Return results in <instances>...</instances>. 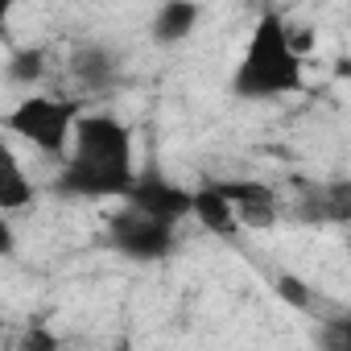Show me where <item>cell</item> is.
Returning <instances> with one entry per match:
<instances>
[{"instance_id": "obj_5", "label": "cell", "mask_w": 351, "mask_h": 351, "mask_svg": "<svg viewBox=\"0 0 351 351\" xmlns=\"http://www.w3.org/2000/svg\"><path fill=\"white\" fill-rule=\"evenodd\" d=\"M124 199H128L132 211H141L149 219H161V223H178L182 215H191V191L161 178V173H141Z\"/></svg>"}, {"instance_id": "obj_1", "label": "cell", "mask_w": 351, "mask_h": 351, "mask_svg": "<svg viewBox=\"0 0 351 351\" xmlns=\"http://www.w3.org/2000/svg\"><path fill=\"white\" fill-rule=\"evenodd\" d=\"M132 182V132L116 116H79L71 132V157L54 186L71 199H124Z\"/></svg>"}, {"instance_id": "obj_12", "label": "cell", "mask_w": 351, "mask_h": 351, "mask_svg": "<svg viewBox=\"0 0 351 351\" xmlns=\"http://www.w3.org/2000/svg\"><path fill=\"white\" fill-rule=\"evenodd\" d=\"M318 347L322 351H351V322L347 318H330L318 330Z\"/></svg>"}, {"instance_id": "obj_6", "label": "cell", "mask_w": 351, "mask_h": 351, "mask_svg": "<svg viewBox=\"0 0 351 351\" xmlns=\"http://www.w3.org/2000/svg\"><path fill=\"white\" fill-rule=\"evenodd\" d=\"M211 186L232 207V215H236L240 228H273V219H277V195H273V186L248 182V178H240V182H211Z\"/></svg>"}, {"instance_id": "obj_11", "label": "cell", "mask_w": 351, "mask_h": 351, "mask_svg": "<svg viewBox=\"0 0 351 351\" xmlns=\"http://www.w3.org/2000/svg\"><path fill=\"white\" fill-rule=\"evenodd\" d=\"M46 75V54L42 50H17L9 58V79L13 83H38Z\"/></svg>"}, {"instance_id": "obj_9", "label": "cell", "mask_w": 351, "mask_h": 351, "mask_svg": "<svg viewBox=\"0 0 351 351\" xmlns=\"http://www.w3.org/2000/svg\"><path fill=\"white\" fill-rule=\"evenodd\" d=\"M191 215L207 228V232H215V236H236V215H232V207L219 199V191L215 186H203V191H191Z\"/></svg>"}, {"instance_id": "obj_7", "label": "cell", "mask_w": 351, "mask_h": 351, "mask_svg": "<svg viewBox=\"0 0 351 351\" xmlns=\"http://www.w3.org/2000/svg\"><path fill=\"white\" fill-rule=\"evenodd\" d=\"M71 71H75V79H79L87 91H104V87H112V83L120 79V62H116V54L104 50V46H95V42L75 50Z\"/></svg>"}, {"instance_id": "obj_4", "label": "cell", "mask_w": 351, "mask_h": 351, "mask_svg": "<svg viewBox=\"0 0 351 351\" xmlns=\"http://www.w3.org/2000/svg\"><path fill=\"white\" fill-rule=\"evenodd\" d=\"M112 248L128 261H141V265L165 261L173 252V223H161V219H149V215L124 207L112 219Z\"/></svg>"}, {"instance_id": "obj_13", "label": "cell", "mask_w": 351, "mask_h": 351, "mask_svg": "<svg viewBox=\"0 0 351 351\" xmlns=\"http://www.w3.org/2000/svg\"><path fill=\"white\" fill-rule=\"evenodd\" d=\"M277 293H281L293 310H310V289H306L298 277H289V273H285V277H277Z\"/></svg>"}, {"instance_id": "obj_15", "label": "cell", "mask_w": 351, "mask_h": 351, "mask_svg": "<svg viewBox=\"0 0 351 351\" xmlns=\"http://www.w3.org/2000/svg\"><path fill=\"white\" fill-rule=\"evenodd\" d=\"M13 248H17V232L9 228V219H5V215H0V256H9Z\"/></svg>"}, {"instance_id": "obj_16", "label": "cell", "mask_w": 351, "mask_h": 351, "mask_svg": "<svg viewBox=\"0 0 351 351\" xmlns=\"http://www.w3.org/2000/svg\"><path fill=\"white\" fill-rule=\"evenodd\" d=\"M5 21H9V5H0V34H5Z\"/></svg>"}, {"instance_id": "obj_14", "label": "cell", "mask_w": 351, "mask_h": 351, "mask_svg": "<svg viewBox=\"0 0 351 351\" xmlns=\"http://www.w3.org/2000/svg\"><path fill=\"white\" fill-rule=\"evenodd\" d=\"M25 351H58V339H54L50 330H42V326H34V330L25 335Z\"/></svg>"}, {"instance_id": "obj_8", "label": "cell", "mask_w": 351, "mask_h": 351, "mask_svg": "<svg viewBox=\"0 0 351 351\" xmlns=\"http://www.w3.org/2000/svg\"><path fill=\"white\" fill-rule=\"evenodd\" d=\"M34 203V182H29V173L21 169L17 153L0 141V215L5 211H21Z\"/></svg>"}, {"instance_id": "obj_3", "label": "cell", "mask_w": 351, "mask_h": 351, "mask_svg": "<svg viewBox=\"0 0 351 351\" xmlns=\"http://www.w3.org/2000/svg\"><path fill=\"white\" fill-rule=\"evenodd\" d=\"M75 120H79V104L71 99H54V95H29L21 99L13 112H9V128L38 145L42 153H66L71 145V132H75Z\"/></svg>"}, {"instance_id": "obj_10", "label": "cell", "mask_w": 351, "mask_h": 351, "mask_svg": "<svg viewBox=\"0 0 351 351\" xmlns=\"http://www.w3.org/2000/svg\"><path fill=\"white\" fill-rule=\"evenodd\" d=\"M199 25V5H191V0H173V5H161L157 17H153V38L157 42H182L191 29Z\"/></svg>"}, {"instance_id": "obj_2", "label": "cell", "mask_w": 351, "mask_h": 351, "mask_svg": "<svg viewBox=\"0 0 351 351\" xmlns=\"http://www.w3.org/2000/svg\"><path fill=\"white\" fill-rule=\"evenodd\" d=\"M236 95L240 99H273L302 87V58L285 42V21L265 13L252 29V42L236 66Z\"/></svg>"}]
</instances>
